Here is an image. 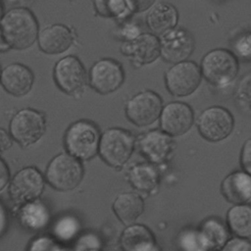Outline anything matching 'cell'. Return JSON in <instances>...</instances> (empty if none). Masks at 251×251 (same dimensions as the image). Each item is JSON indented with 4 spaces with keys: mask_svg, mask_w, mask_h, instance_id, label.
Listing matches in <instances>:
<instances>
[{
    "mask_svg": "<svg viewBox=\"0 0 251 251\" xmlns=\"http://www.w3.org/2000/svg\"><path fill=\"white\" fill-rule=\"evenodd\" d=\"M0 74H1V71H0Z\"/></svg>",
    "mask_w": 251,
    "mask_h": 251,
    "instance_id": "cell-43",
    "label": "cell"
},
{
    "mask_svg": "<svg viewBox=\"0 0 251 251\" xmlns=\"http://www.w3.org/2000/svg\"><path fill=\"white\" fill-rule=\"evenodd\" d=\"M128 179L133 187L141 191H150L159 183V173L150 163L134 165L128 172Z\"/></svg>",
    "mask_w": 251,
    "mask_h": 251,
    "instance_id": "cell-23",
    "label": "cell"
},
{
    "mask_svg": "<svg viewBox=\"0 0 251 251\" xmlns=\"http://www.w3.org/2000/svg\"><path fill=\"white\" fill-rule=\"evenodd\" d=\"M164 79L170 94L176 97H185L197 90L202 81V75L195 62L185 60L173 64L165 73Z\"/></svg>",
    "mask_w": 251,
    "mask_h": 251,
    "instance_id": "cell-10",
    "label": "cell"
},
{
    "mask_svg": "<svg viewBox=\"0 0 251 251\" xmlns=\"http://www.w3.org/2000/svg\"><path fill=\"white\" fill-rule=\"evenodd\" d=\"M75 39V35L71 27L62 24H53L38 31L36 40L42 52L57 55L69 50Z\"/></svg>",
    "mask_w": 251,
    "mask_h": 251,
    "instance_id": "cell-17",
    "label": "cell"
},
{
    "mask_svg": "<svg viewBox=\"0 0 251 251\" xmlns=\"http://www.w3.org/2000/svg\"><path fill=\"white\" fill-rule=\"evenodd\" d=\"M23 209L22 220L26 226L32 229H38L44 226L49 219L48 210L39 202L26 203Z\"/></svg>",
    "mask_w": 251,
    "mask_h": 251,
    "instance_id": "cell-26",
    "label": "cell"
},
{
    "mask_svg": "<svg viewBox=\"0 0 251 251\" xmlns=\"http://www.w3.org/2000/svg\"><path fill=\"white\" fill-rule=\"evenodd\" d=\"M11 146H12L11 135L3 128H0V153L8 150Z\"/></svg>",
    "mask_w": 251,
    "mask_h": 251,
    "instance_id": "cell-37",
    "label": "cell"
},
{
    "mask_svg": "<svg viewBox=\"0 0 251 251\" xmlns=\"http://www.w3.org/2000/svg\"><path fill=\"white\" fill-rule=\"evenodd\" d=\"M235 99L240 106L249 109L250 106V75L247 74L241 80L235 93Z\"/></svg>",
    "mask_w": 251,
    "mask_h": 251,
    "instance_id": "cell-31",
    "label": "cell"
},
{
    "mask_svg": "<svg viewBox=\"0 0 251 251\" xmlns=\"http://www.w3.org/2000/svg\"><path fill=\"white\" fill-rule=\"evenodd\" d=\"M209 250L218 249L227 241L228 231L226 227L217 219H208L201 225L199 230Z\"/></svg>",
    "mask_w": 251,
    "mask_h": 251,
    "instance_id": "cell-25",
    "label": "cell"
},
{
    "mask_svg": "<svg viewBox=\"0 0 251 251\" xmlns=\"http://www.w3.org/2000/svg\"><path fill=\"white\" fill-rule=\"evenodd\" d=\"M222 251H251V245L245 238H232L224 244Z\"/></svg>",
    "mask_w": 251,
    "mask_h": 251,
    "instance_id": "cell-33",
    "label": "cell"
},
{
    "mask_svg": "<svg viewBox=\"0 0 251 251\" xmlns=\"http://www.w3.org/2000/svg\"><path fill=\"white\" fill-rule=\"evenodd\" d=\"M227 225L230 230L241 238L251 234V209L248 205H236L227 213Z\"/></svg>",
    "mask_w": 251,
    "mask_h": 251,
    "instance_id": "cell-24",
    "label": "cell"
},
{
    "mask_svg": "<svg viewBox=\"0 0 251 251\" xmlns=\"http://www.w3.org/2000/svg\"><path fill=\"white\" fill-rule=\"evenodd\" d=\"M121 52L129 57L135 67L149 65L160 57L159 39L150 32H141L133 39L124 41Z\"/></svg>",
    "mask_w": 251,
    "mask_h": 251,
    "instance_id": "cell-16",
    "label": "cell"
},
{
    "mask_svg": "<svg viewBox=\"0 0 251 251\" xmlns=\"http://www.w3.org/2000/svg\"><path fill=\"white\" fill-rule=\"evenodd\" d=\"M96 13L104 18H124L131 13L125 0H94Z\"/></svg>",
    "mask_w": 251,
    "mask_h": 251,
    "instance_id": "cell-27",
    "label": "cell"
},
{
    "mask_svg": "<svg viewBox=\"0 0 251 251\" xmlns=\"http://www.w3.org/2000/svg\"><path fill=\"white\" fill-rule=\"evenodd\" d=\"M0 29L10 48L18 50L29 48L39 31L35 16L25 7H15L6 12L1 19Z\"/></svg>",
    "mask_w": 251,
    "mask_h": 251,
    "instance_id": "cell-1",
    "label": "cell"
},
{
    "mask_svg": "<svg viewBox=\"0 0 251 251\" xmlns=\"http://www.w3.org/2000/svg\"><path fill=\"white\" fill-rule=\"evenodd\" d=\"M44 180L40 172L27 167L19 171L10 184V194L17 203H28L36 199L43 191Z\"/></svg>",
    "mask_w": 251,
    "mask_h": 251,
    "instance_id": "cell-15",
    "label": "cell"
},
{
    "mask_svg": "<svg viewBox=\"0 0 251 251\" xmlns=\"http://www.w3.org/2000/svg\"><path fill=\"white\" fill-rule=\"evenodd\" d=\"M10 177L9 169L6 165V163L0 159V190L7 184Z\"/></svg>",
    "mask_w": 251,
    "mask_h": 251,
    "instance_id": "cell-38",
    "label": "cell"
},
{
    "mask_svg": "<svg viewBox=\"0 0 251 251\" xmlns=\"http://www.w3.org/2000/svg\"><path fill=\"white\" fill-rule=\"evenodd\" d=\"M181 251H208L209 248L199 230L185 229L178 236Z\"/></svg>",
    "mask_w": 251,
    "mask_h": 251,
    "instance_id": "cell-28",
    "label": "cell"
},
{
    "mask_svg": "<svg viewBox=\"0 0 251 251\" xmlns=\"http://www.w3.org/2000/svg\"><path fill=\"white\" fill-rule=\"evenodd\" d=\"M45 116L31 108L18 111L10 122V135L22 146H30L36 143L45 133Z\"/></svg>",
    "mask_w": 251,
    "mask_h": 251,
    "instance_id": "cell-7",
    "label": "cell"
},
{
    "mask_svg": "<svg viewBox=\"0 0 251 251\" xmlns=\"http://www.w3.org/2000/svg\"><path fill=\"white\" fill-rule=\"evenodd\" d=\"M196 126L198 132L204 139L218 142L230 135L234 127V118L226 108L214 105L199 114Z\"/></svg>",
    "mask_w": 251,
    "mask_h": 251,
    "instance_id": "cell-8",
    "label": "cell"
},
{
    "mask_svg": "<svg viewBox=\"0 0 251 251\" xmlns=\"http://www.w3.org/2000/svg\"><path fill=\"white\" fill-rule=\"evenodd\" d=\"M88 251H95V250H88Z\"/></svg>",
    "mask_w": 251,
    "mask_h": 251,
    "instance_id": "cell-42",
    "label": "cell"
},
{
    "mask_svg": "<svg viewBox=\"0 0 251 251\" xmlns=\"http://www.w3.org/2000/svg\"><path fill=\"white\" fill-rule=\"evenodd\" d=\"M178 23L176 8L168 2L154 4L146 15V25L150 33L159 37L165 32L175 28Z\"/></svg>",
    "mask_w": 251,
    "mask_h": 251,
    "instance_id": "cell-19",
    "label": "cell"
},
{
    "mask_svg": "<svg viewBox=\"0 0 251 251\" xmlns=\"http://www.w3.org/2000/svg\"><path fill=\"white\" fill-rule=\"evenodd\" d=\"M28 251H63V249L55 240L49 237H39L31 243Z\"/></svg>",
    "mask_w": 251,
    "mask_h": 251,
    "instance_id": "cell-32",
    "label": "cell"
},
{
    "mask_svg": "<svg viewBox=\"0 0 251 251\" xmlns=\"http://www.w3.org/2000/svg\"><path fill=\"white\" fill-rule=\"evenodd\" d=\"M224 196L231 203L243 204L251 197V177L246 172H234L228 175L222 183Z\"/></svg>",
    "mask_w": 251,
    "mask_h": 251,
    "instance_id": "cell-20",
    "label": "cell"
},
{
    "mask_svg": "<svg viewBox=\"0 0 251 251\" xmlns=\"http://www.w3.org/2000/svg\"><path fill=\"white\" fill-rule=\"evenodd\" d=\"M121 242L125 251H156L155 238L144 226H128L123 232Z\"/></svg>",
    "mask_w": 251,
    "mask_h": 251,
    "instance_id": "cell-21",
    "label": "cell"
},
{
    "mask_svg": "<svg viewBox=\"0 0 251 251\" xmlns=\"http://www.w3.org/2000/svg\"><path fill=\"white\" fill-rule=\"evenodd\" d=\"M101 132L97 125L86 119L72 123L65 131L64 145L68 153L80 160H90L98 153Z\"/></svg>",
    "mask_w": 251,
    "mask_h": 251,
    "instance_id": "cell-3",
    "label": "cell"
},
{
    "mask_svg": "<svg viewBox=\"0 0 251 251\" xmlns=\"http://www.w3.org/2000/svg\"><path fill=\"white\" fill-rule=\"evenodd\" d=\"M88 74V84L93 90L107 95L118 90L125 82L126 74L122 64L113 58H101L91 67Z\"/></svg>",
    "mask_w": 251,
    "mask_h": 251,
    "instance_id": "cell-11",
    "label": "cell"
},
{
    "mask_svg": "<svg viewBox=\"0 0 251 251\" xmlns=\"http://www.w3.org/2000/svg\"><path fill=\"white\" fill-rule=\"evenodd\" d=\"M163 106V100L157 92L145 89L126 101L125 113L131 124L138 127H144L154 124L159 119Z\"/></svg>",
    "mask_w": 251,
    "mask_h": 251,
    "instance_id": "cell-9",
    "label": "cell"
},
{
    "mask_svg": "<svg viewBox=\"0 0 251 251\" xmlns=\"http://www.w3.org/2000/svg\"><path fill=\"white\" fill-rule=\"evenodd\" d=\"M79 230V223L77 219L65 216L57 221L54 225L53 232L54 235L60 241H69L72 240Z\"/></svg>",
    "mask_w": 251,
    "mask_h": 251,
    "instance_id": "cell-29",
    "label": "cell"
},
{
    "mask_svg": "<svg viewBox=\"0 0 251 251\" xmlns=\"http://www.w3.org/2000/svg\"><path fill=\"white\" fill-rule=\"evenodd\" d=\"M83 176L80 161L69 153H60L48 164L46 178L57 190L69 191L75 188Z\"/></svg>",
    "mask_w": 251,
    "mask_h": 251,
    "instance_id": "cell-6",
    "label": "cell"
},
{
    "mask_svg": "<svg viewBox=\"0 0 251 251\" xmlns=\"http://www.w3.org/2000/svg\"><path fill=\"white\" fill-rule=\"evenodd\" d=\"M160 57L167 63L176 64L192 55L195 40L192 33L184 27H175L158 37Z\"/></svg>",
    "mask_w": 251,
    "mask_h": 251,
    "instance_id": "cell-12",
    "label": "cell"
},
{
    "mask_svg": "<svg viewBox=\"0 0 251 251\" xmlns=\"http://www.w3.org/2000/svg\"><path fill=\"white\" fill-rule=\"evenodd\" d=\"M2 17H3V6H2V3L0 1V22H1Z\"/></svg>",
    "mask_w": 251,
    "mask_h": 251,
    "instance_id": "cell-41",
    "label": "cell"
},
{
    "mask_svg": "<svg viewBox=\"0 0 251 251\" xmlns=\"http://www.w3.org/2000/svg\"><path fill=\"white\" fill-rule=\"evenodd\" d=\"M140 32L138 26L135 25H126L125 27L122 29V34L124 37V41L131 40L134 37H136Z\"/></svg>",
    "mask_w": 251,
    "mask_h": 251,
    "instance_id": "cell-36",
    "label": "cell"
},
{
    "mask_svg": "<svg viewBox=\"0 0 251 251\" xmlns=\"http://www.w3.org/2000/svg\"><path fill=\"white\" fill-rule=\"evenodd\" d=\"M32 71L20 63H13L5 67L0 74V82L3 88L14 96L27 94L33 85Z\"/></svg>",
    "mask_w": 251,
    "mask_h": 251,
    "instance_id": "cell-18",
    "label": "cell"
},
{
    "mask_svg": "<svg viewBox=\"0 0 251 251\" xmlns=\"http://www.w3.org/2000/svg\"><path fill=\"white\" fill-rule=\"evenodd\" d=\"M199 68L202 78L217 88L231 84L239 72L238 59L230 50L225 48L208 51L202 57Z\"/></svg>",
    "mask_w": 251,
    "mask_h": 251,
    "instance_id": "cell-2",
    "label": "cell"
},
{
    "mask_svg": "<svg viewBox=\"0 0 251 251\" xmlns=\"http://www.w3.org/2000/svg\"><path fill=\"white\" fill-rule=\"evenodd\" d=\"M158 120L162 131L171 137H176L190 130L195 122V116L187 103L173 101L163 106Z\"/></svg>",
    "mask_w": 251,
    "mask_h": 251,
    "instance_id": "cell-13",
    "label": "cell"
},
{
    "mask_svg": "<svg viewBox=\"0 0 251 251\" xmlns=\"http://www.w3.org/2000/svg\"><path fill=\"white\" fill-rule=\"evenodd\" d=\"M231 52L237 58L244 61H250L251 58V33L245 31L233 38L230 43Z\"/></svg>",
    "mask_w": 251,
    "mask_h": 251,
    "instance_id": "cell-30",
    "label": "cell"
},
{
    "mask_svg": "<svg viewBox=\"0 0 251 251\" xmlns=\"http://www.w3.org/2000/svg\"><path fill=\"white\" fill-rule=\"evenodd\" d=\"M11 48L9 46V44L7 43V41L5 40L4 36H3V33L0 29V53H3V52H7L9 51Z\"/></svg>",
    "mask_w": 251,
    "mask_h": 251,
    "instance_id": "cell-40",
    "label": "cell"
},
{
    "mask_svg": "<svg viewBox=\"0 0 251 251\" xmlns=\"http://www.w3.org/2000/svg\"><path fill=\"white\" fill-rule=\"evenodd\" d=\"M134 146L135 138L130 131L122 127H109L100 135L98 153L107 165L121 168L132 155Z\"/></svg>",
    "mask_w": 251,
    "mask_h": 251,
    "instance_id": "cell-4",
    "label": "cell"
},
{
    "mask_svg": "<svg viewBox=\"0 0 251 251\" xmlns=\"http://www.w3.org/2000/svg\"><path fill=\"white\" fill-rule=\"evenodd\" d=\"M7 222H8V218H7L6 211L0 203V236L3 234V232L7 227Z\"/></svg>",
    "mask_w": 251,
    "mask_h": 251,
    "instance_id": "cell-39",
    "label": "cell"
},
{
    "mask_svg": "<svg viewBox=\"0 0 251 251\" xmlns=\"http://www.w3.org/2000/svg\"><path fill=\"white\" fill-rule=\"evenodd\" d=\"M127 8L132 13H139L149 10L156 0H125Z\"/></svg>",
    "mask_w": 251,
    "mask_h": 251,
    "instance_id": "cell-34",
    "label": "cell"
},
{
    "mask_svg": "<svg viewBox=\"0 0 251 251\" xmlns=\"http://www.w3.org/2000/svg\"><path fill=\"white\" fill-rule=\"evenodd\" d=\"M241 165L246 173L251 172V140L247 139L241 151Z\"/></svg>",
    "mask_w": 251,
    "mask_h": 251,
    "instance_id": "cell-35",
    "label": "cell"
},
{
    "mask_svg": "<svg viewBox=\"0 0 251 251\" xmlns=\"http://www.w3.org/2000/svg\"><path fill=\"white\" fill-rule=\"evenodd\" d=\"M135 144L140 154L153 164L165 162L175 147L173 137L161 129H151L139 134Z\"/></svg>",
    "mask_w": 251,
    "mask_h": 251,
    "instance_id": "cell-14",
    "label": "cell"
},
{
    "mask_svg": "<svg viewBox=\"0 0 251 251\" xmlns=\"http://www.w3.org/2000/svg\"><path fill=\"white\" fill-rule=\"evenodd\" d=\"M53 78L61 91L75 98H79L88 84V74L82 62L73 55L57 61L53 69Z\"/></svg>",
    "mask_w": 251,
    "mask_h": 251,
    "instance_id": "cell-5",
    "label": "cell"
},
{
    "mask_svg": "<svg viewBox=\"0 0 251 251\" xmlns=\"http://www.w3.org/2000/svg\"><path fill=\"white\" fill-rule=\"evenodd\" d=\"M143 208V200L132 192L120 194L113 204L116 216L126 225L132 224L142 214Z\"/></svg>",
    "mask_w": 251,
    "mask_h": 251,
    "instance_id": "cell-22",
    "label": "cell"
}]
</instances>
